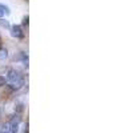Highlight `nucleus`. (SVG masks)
<instances>
[{
	"label": "nucleus",
	"instance_id": "obj_8",
	"mask_svg": "<svg viewBox=\"0 0 133 133\" xmlns=\"http://www.w3.org/2000/svg\"><path fill=\"white\" fill-rule=\"evenodd\" d=\"M0 27H2V28H5V29H9V28H11L9 21L5 20V19H0Z\"/></svg>",
	"mask_w": 133,
	"mask_h": 133
},
{
	"label": "nucleus",
	"instance_id": "obj_11",
	"mask_svg": "<svg viewBox=\"0 0 133 133\" xmlns=\"http://www.w3.org/2000/svg\"><path fill=\"white\" fill-rule=\"evenodd\" d=\"M0 117H2V109H0Z\"/></svg>",
	"mask_w": 133,
	"mask_h": 133
},
{
	"label": "nucleus",
	"instance_id": "obj_1",
	"mask_svg": "<svg viewBox=\"0 0 133 133\" xmlns=\"http://www.w3.org/2000/svg\"><path fill=\"white\" fill-rule=\"evenodd\" d=\"M8 87H9L11 91H19V89H21V88L24 87V79H23V77H20V79H17V80L11 81L8 84Z\"/></svg>",
	"mask_w": 133,
	"mask_h": 133
},
{
	"label": "nucleus",
	"instance_id": "obj_4",
	"mask_svg": "<svg viewBox=\"0 0 133 133\" xmlns=\"http://www.w3.org/2000/svg\"><path fill=\"white\" fill-rule=\"evenodd\" d=\"M9 15H11L9 8L4 4H0V19H3L4 16H9Z\"/></svg>",
	"mask_w": 133,
	"mask_h": 133
},
{
	"label": "nucleus",
	"instance_id": "obj_7",
	"mask_svg": "<svg viewBox=\"0 0 133 133\" xmlns=\"http://www.w3.org/2000/svg\"><path fill=\"white\" fill-rule=\"evenodd\" d=\"M11 133H19V123H12L11 121Z\"/></svg>",
	"mask_w": 133,
	"mask_h": 133
},
{
	"label": "nucleus",
	"instance_id": "obj_10",
	"mask_svg": "<svg viewBox=\"0 0 133 133\" xmlns=\"http://www.w3.org/2000/svg\"><path fill=\"white\" fill-rule=\"evenodd\" d=\"M23 133H28V123L24 125V129H23Z\"/></svg>",
	"mask_w": 133,
	"mask_h": 133
},
{
	"label": "nucleus",
	"instance_id": "obj_5",
	"mask_svg": "<svg viewBox=\"0 0 133 133\" xmlns=\"http://www.w3.org/2000/svg\"><path fill=\"white\" fill-rule=\"evenodd\" d=\"M8 59V51L5 48H0V61H5Z\"/></svg>",
	"mask_w": 133,
	"mask_h": 133
},
{
	"label": "nucleus",
	"instance_id": "obj_6",
	"mask_svg": "<svg viewBox=\"0 0 133 133\" xmlns=\"http://www.w3.org/2000/svg\"><path fill=\"white\" fill-rule=\"evenodd\" d=\"M0 133H11V124L5 123L2 128H0Z\"/></svg>",
	"mask_w": 133,
	"mask_h": 133
},
{
	"label": "nucleus",
	"instance_id": "obj_2",
	"mask_svg": "<svg viewBox=\"0 0 133 133\" xmlns=\"http://www.w3.org/2000/svg\"><path fill=\"white\" fill-rule=\"evenodd\" d=\"M11 36L15 37V39H21L24 36V32H23V28H21L20 25H14L11 27Z\"/></svg>",
	"mask_w": 133,
	"mask_h": 133
},
{
	"label": "nucleus",
	"instance_id": "obj_9",
	"mask_svg": "<svg viewBox=\"0 0 133 133\" xmlns=\"http://www.w3.org/2000/svg\"><path fill=\"white\" fill-rule=\"evenodd\" d=\"M5 83H7L5 77H4V76H0V88L4 87V85H5Z\"/></svg>",
	"mask_w": 133,
	"mask_h": 133
},
{
	"label": "nucleus",
	"instance_id": "obj_3",
	"mask_svg": "<svg viewBox=\"0 0 133 133\" xmlns=\"http://www.w3.org/2000/svg\"><path fill=\"white\" fill-rule=\"evenodd\" d=\"M20 73H19V71H16V69H9L8 72H7V80L11 83V81H14V80H17V79H20Z\"/></svg>",
	"mask_w": 133,
	"mask_h": 133
}]
</instances>
